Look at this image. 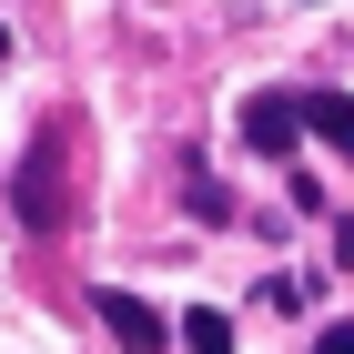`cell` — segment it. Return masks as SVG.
Masks as SVG:
<instances>
[{
	"label": "cell",
	"instance_id": "cell-1",
	"mask_svg": "<svg viewBox=\"0 0 354 354\" xmlns=\"http://www.w3.org/2000/svg\"><path fill=\"white\" fill-rule=\"evenodd\" d=\"M61 172H71V132H41L21 152V172H10V223H21V233H61Z\"/></svg>",
	"mask_w": 354,
	"mask_h": 354
},
{
	"label": "cell",
	"instance_id": "cell-2",
	"mask_svg": "<svg viewBox=\"0 0 354 354\" xmlns=\"http://www.w3.org/2000/svg\"><path fill=\"white\" fill-rule=\"evenodd\" d=\"M91 314L111 324V344H122V354H162V344H172V324H162L142 294H122V283H102V294H91Z\"/></svg>",
	"mask_w": 354,
	"mask_h": 354
},
{
	"label": "cell",
	"instance_id": "cell-3",
	"mask_svg": "<svg viewBox=\"0 0 354 354\" xmlns=\"http://www.w3.org/2000/svg\"><path fill=\"white\" fill-rule=\"evenodd\" d=\"M243 142L283 162V152L304 142V91H253V102H243Z\"/></svg>",
	"mask_w": 354,
	"mask_h": 354
},
{
	"label": "cell",
	"instance_id": "cell-4",
	"mask_svg": "<svg viewBox=\"0 0 354 354\" xmlns=\"http://www.w3.org/2000/svg\"><path fill=\"white\" fill-rule=\"evenodd\" d=\"M304 132H324V152L354 162V91H304Z\"/></svg>",
	"mask_w": 354,
	"mask_h": 354
},
{
	"label": "cell",
	"instance_id": "cell-5",
	"mask_svg": "<svg viewBox=\"0 0 354 354\" xmlns=\"http://www.w3.org/2000/svg\"><path fill=\"white\" fill-rule=\"evenodd\" d=\"M172 334H183V354H233V324H223L213 304H192V314H183Z\"/></svg>",
	"mask_w": 354,
	"mask_h": 354
},
{
	"label": "cell",
	"instance_id": "cell-6",
	"mask_svg": "<svg viewBox=\"0 0 354 354\" xmlns=\"http://www.w3.org/2000/svg\"><path fill=\"white\" fill-rule=\"evenodd\" d=\"M314 354H354V324H324V334H314Z\"/></svg>",
	"mask_w": 354,
	"mask_h": 354
},
{
	"label": "cell",
	"instance_id": "cell-7",
	"mask_svg": "<svg viewBox=\"0 0 354 354\" xmlns=\"http://www.w3.org/2000/svg\"><path fill=\"white\" fill-rule=\"evenodd\" d=\"M0 61H10V30H0Z\"/></svg>",
	"mask_w": 354,
	"mask_h": 354
}]
</instances>
